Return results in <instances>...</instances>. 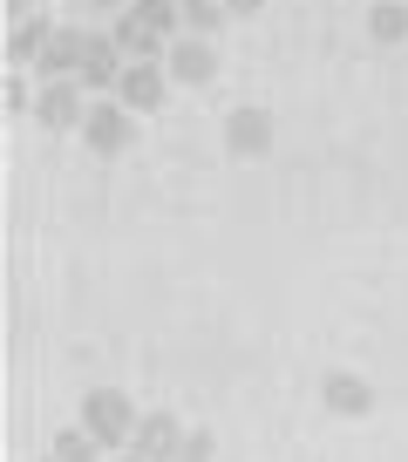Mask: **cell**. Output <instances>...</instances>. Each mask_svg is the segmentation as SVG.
<instances>
[{
	"instance_id": "cell-2",
	"label": "cell",
	"mask_w": 408,
	"mask_h": 462,
	"mask_svg": "<svg viewBox=\"0 0 408 462\" xmlns=\"http://www.w3.org/2000/svg\"><path fill=\"white\" fill-rule=\"evenodd\" d=\"M75 421H82V429L96 435L102 448H123V442H136V421H144V408H136L123 388H88V394H82V415H75Z\"/></svg>"
},
{
	"instance_id": "cell-1",
	"label": "cell",
	"mask_w": 408,
	"mask_h": 462,
	"mask_svg": "<svg viewBox=\"0 0 408 462\" xmlns=\"http://www.w3.org/2000/svg\"><path fill=\"white\" fill-rule=\"evenodd\" d=\"M177 0H130L116 14V48L130 61H163L171 55V42H177Z\"/></svg>"
},
{
	"instance_id": "cell-5",
	"label": "cell",
	"mask_w": 408,
	"mask_h": 462,
	"mask_svg": "<svg viewBox=\"0 0 408 462\" xmlns=\"http://www.w3.org/2000/svg\"><path fill=\"white\" fill-rule=\"evenodd\" d=\"M163 88H171V69H163V61H130V69H123V82H116V102L130 116H150L163 102Z\"/></svg>"
},
{
	"instance_id": "cell-10",
	"label": "cell",
	"mask_w": 408,
	"mask_h": 462,
	"mask_svg": "<svg viewBox=\"0 0 408 462\" xmlns=\"http://www.w3.org/2000/svg\"><path fill=\"white\" fill-rule=\"evenodd\" d=\"M48 42H55V28H48L42 14H34V21H14V28H7V69H34Z\"/></svg>"
},
{
	"instance_id": "cell-11",
	"label": "cell",
	"mask_w": 408,
	"mask_h": 462,
	"mask_svg": "<svg viewBox=\"0 0 408 462\" xmlns=\"http://www.w3.org/2000/svg\"><path fill=\"white\" fill-rule=\"evenodd\" d=\"M48 456H55V462H96V456H102V442L82 429V421H75V429H61L55 442H48Z\"/></svg>"
},
{
	"instance_id": "cell-4",
	"label": "cell",
	"mask_w": 408,
	"mask_h": 462,
	"mask_svg": "<svg viewBox=\"0 0 408 462\" xmlns=\"http://www.w3.org/2000/svg\"><path fill=\"white\" fill-rule=\"evenodd\" d=\"M82 55H88V28H55V42L42 48L34 75L42 82H82Z\"/></svg>"
},
{
	"instance_id": "cell-17",
	"label": "cell",
	"mask_w": 408,
	"mask_h": 462,
	"mask_svg": "<svg viewBox=\"0 0 408 462\" xmlns=\"http://www.w3.org/2000/svg\"><path fill=\"white\" fill-rule=\"evenodd\" d=\"M88 7H130V0H88Z\"/></svg>"
},
{
	"instance_id": "cell-15",
	"label": "cell",
	"mask_w": 408,
	"mask_h": 462,
	"mask_svg": "<svg viewBox=\"0 0 408 462\" xmlns=\"http://www.w3.org/2000/svg\"><path fill=\"white\" fill-rule=\"evenodd\" d=\"M177 462H211V435H190V442H184V456H177Z\"/></svg>"
},
{
	"instance_id": "cell-9",
	"label": "cell",
	"mask_w": 408,
	"mask_h": 462,
	"mask_svg": "<svg viewBox=\"0 0 408 462\" xmlns=\"http://www.w3.org/2000/svg\"><path fill=\"white\" fill-rule=\"evenodd\" d=\"M225 143H232V157H265V143H273V116L238 109L232 123H225Z\"/></svg>"
},
{
	"instance_id": "cell-13",
	"label": "cell",
	"mask_w": 408,
	"mask_h": 462,
	"mask_svg": "<svg viewBox=\"0 0 408 462\" xmlns=\"http://www.w3.org/2000/svg\"><path fill=\"white\" fill-rule=\"evenodd\" d=\"M367 34H375V42H402V34H408V7L375 0V7H367Z\"/></svg>"
},
{
	"instance_id": "cell-19",
	"label": "cell",
	"mask_w": 408,
	"mask_h": 462,
	"mask_svg": "<svg viewBox=\"0 0 408 462\" xmlns=\"http://www.w3.org/2000/svg\"><path fill=\"white\" fill-rule=\"evenodd\" d=\"M130 462H136V456H130Z\"/></svg>"
},
{
	"instance_id": "cell-7",
	"label": "cell",
	"mask_w": 408,
	"mask_h": 462,
	"mask_svg": "<svg viewBox=\"0 0 408 462\" xmlns=\"http://www.w3.org/2000/svg\"><path fill=\"white\" fill-rule=\"evenodd\" d=\"M184 442H190V435L177 429V415H144V421H136L130 456L136 462H177V456H184Z\"/></svg>"
},
{
	"instance_id": "cell-6",
	"label": "cell",
	"mask_w": 408,
	"mask_h": 462,
	"mask_svg": "<svg viewBox=\"0 0 408 462\" xmlns=\"http://www.w3.org/2000/svg\"><path fill=\"white\" fill-rule=\"evenodd\" d=\"M82 116H88V102H82V82H42V102H34V123L42 130H82Z\"/></svg>"
},
{
	"instance_id": "cell-14",
	"label": "cell",
	"mask_w": 408,
	"mask_h": 462,
	"mask_svg": "<svg viewBox=\"0 0 408 462\" xmlns=\"http://www.w3.org/2000/svg\"><path fill=\"white\" fill-rule=\"evenodd\" d=\"M327 402L348 408V415H361V408H367V388H361L354 374H334V381H327Z\"/></svg>"
},
{
	"instance_id": "cell-18",
	"label": "cell",
	"mask_w": 408,
	"mask_h": 462,
	"mask_svg": "<svg viewBox=\"0 0 408 462\" xmlns=\"http://www.w3.org/2000/svg\"><path fill=\"white\" fill-rule=\"evenodd\" d=\"M42 462H55V456H42Z\"/></svg>"
},
{
	"instance_id": "cell-8",
	"label": "cell",
	"mask_w": 408,
	"mask_h": 462,
	"mask_svg": "<svg viewBox=\"0 0 408 462\" xmlns=\"http://www.w3.org/2000/svg\"><path fill=\"white\" fill-rule=\"evenodd\" d=\"M163 69H171V82H211V75H218V48L204 42V34H177Z\"/></svg>"
},
{
	"instance_id": "cell-12",
	"label": "cell",
	"mask_w": 408,
	"mask_h": 462,
	"mask_svg": "<svg viewBox=\"0 0 408 462\" xmlns=\"http://www.w3.org/2000/svg\"><path fill=\"white\" fill-rule=\"evenodd\" d=\"M177 14H184L190 34H218L225 21H232V14H225V0H177Z\"/></svg>"
},
{
	"instance_id": "cell-3",
	"label": "cell",
	"mask_w": 408,
	"mask_h": 462,
	"mask_svg": "<svg viewBox=\"0 0 408 462\" xmlns=\"http://www.w3.org/2000/svg\"><path fill=\"white\" fill-rule=\"evenodd\" d=\"M130 136H136V116L123 109L116 96L88 102V116H82V143L96 150V157H123V150H130Z\"/></svg>"
},
{
	"instance_id": "cell-16",
	"label": "cell",
	"mask_w": 408,
	"mask_h": 462,
	"mask_svg": "<svg viewBox=\"0 0 408 462\" xmlns=\"http://www.w3.org/2000/svg\"><path fill=\"white\" fill-rule=\"evenodd\" d=\"M259 7H265V0H225V14H232V21H246V14H259Z\"/></svg>"
}]
</instances>
